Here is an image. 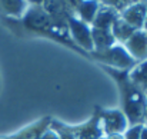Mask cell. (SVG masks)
Masks as SVG:
<instances>
[{
  "instance_id": "obj_10",
  "label": "cell",
  "mask_w": 147,
  "mask_h": 139,
  "mask_svg": "<svg viewBox=\"0 0 147 139\" xmlns=\"http://www.w3.org/2000/svg\"><path fill=\"white\" fill-rule=\"evenodd\" d=\"M119 19V12L114 10L113 7L110 6H106V4H101L100 3V7H98L97 13L92 22V27H96V29H103V30H110L113 23Z\"/></svg>"
},
{
  "instance_id": "obj_7",
  "label": "cell",
  "mask_w": 147,
  "mask_h": 139,
  "mask_svg": "<svg viewBox=\"0 0 147 139\" xmlns=\"http://www.w3.org/2000/svg\"><path fill=\"white\" fill-rule=\"evenodd\" d=\"M100 110L101 108L96 106L94 113L92 115V118L82 123V125H76V126H70V131L73 132L76 139H103V131H101V125H100Z\"/></svg>"
},
{
  "instance_id": "obj_6",
  "label": "cell",
  "mask_w": 147,
  "mask_h": 139,
  "mask_svg": "<svg viewBox=\"0 0 147 139\" xmlns=\"http://www.w3.org/2000/svg\"><path fill=\"white\" fill-rule=\"evenodd\" d=\"M100 125L103 135H116L123 132L129 128V122L126 115L121 109H101L100 110Z\"/></svg>"
},
{
  "instance_id": "obj_25",
  "label": "cell",
  "mask_w": 147,
  "mask_h": 139,
  "mask_svg": "<svg viewBox=\"0 0 147 139\" xmlns=\"http://www.w3.org/2000/svg\"><path fill=\"white\" fill-rule=\"evenodd\" d=\"M144 123H147V106H146V112H144Z\"/></svg>"
},
{
  "instance_id": "obj_20",
  "label": "cell",
  "mask_w": 147,
  "mask_h": 139,
  "mask_svg": "<svg viewBox=\"0 0 147 139\" xmlns=\"http://www.w3.org/2000/svg\"><path fill=\"white\" fill-rule=\"evenodd\" d=\"M39 139H59V136H57V134L53 131V129H46L43 134H42V136Z\"/></svg>"
},
{
  "instance_id": "obj_9",
  "label": "cell",
  "mask_w": 147,
  "mask_h": 139,
  "mask_svg": "<svg viewBox=\"0 0 147 139\" xmlns=\"http://www.w3.org/2000/svg\"><path fill=\"white\" fill-rule=\"evenodd\" d=\"M146 14H147V1L131 4V6L126 7L124 10H121L119 13L120 19L124 20L127 25L133 26L136 30H140L143 27Z\"/></svg>"
},
{
  "instance_id": "obj_26",
  "label": "cell",
  "mask_w": 147,
  "mask_h": 139,
  "mask_svg": "<svg viewBox=\"0 0 147 139\" xmlns=\"http://www.w3.org/2000/svg\"><path fill=\"white\" fill-rule=\"evenodd\" d=\"M0 139H7V138H0Z\"/></svg>"
},
{
  "instance_id": "obj_23",
  "label": "cell",
  "mask_w": 147,
  "mask_h": 139,
  "mask_svg": "<svg viewBox=\"0 0 147 139\" xmlns=\"http://www.w3.org/2000/svg\"><path fill=\"white\" fill-rule=\"evenodd\" d=\"M140 139H147V126L143 125V129H142V134H140Z\"/></svg>"
},
{
  "instance_id": "obj_8",
  "label": "cell",
  "mask_w": 147,
  "mask_h": 139,
  "mask_svg": "<svg viewBox=\"0 0 147 139\" xmlns=\"http://www.w3.org/2000/svg\"><path fill=\"white\" fill-rule=\"evenodd\" d=\"M123 46L137 63L147 60V35L142 29L136 30Z\"/></svg>"
},
{
  "instance_id": "obj_5",
  "label": "cell",
  "mask_w": 147,
  "mask_h": 139,
  "mask_svg": "<svg viewBox=\"0 0 147 139\" xmlns=\"http://www.w3.org/2000/svg\"><path fill=\"white\" fill-rule=\"evenodd\" d=\"M67 32L70 39L74 42V45L86 52L90 57V53L93 52V40H92V27L77 19L76 16H71L67 22Z\"/></svg>"
},
{
  "instance_id": "obj_12",
  "label": "cell",
  "mask_w": 147,
  "mask_h": 139,
  "mask_svg": "<svg viewBox=\"0 0 147 139\" xmlns=\"http://www.w3.org/2000/svg\"><path fill=\"white\" fill-rule=\"evenodd\" d=\"M29 4L26 0H0V13L4 17L22 19Z\"/></svg>"
},
{
  "instance_id": "obj_24",
  "label": "cell",
  "mask_w": 147,
  "mask_h": 139,
  "mask_svg": "<svg viewBox=\"0 0 147 139\" xmlns=\"http://www.w3.org/2000/svg\"><path fill=\"white\" fill-rule=\"evenodd\" d=\"M142 30L147 35V14H146V19H144V23H143V27H142Z\"/></svg>"
},
{
  "instance_id": "obj_14",
  "label": "cell",
  "mask_w": 147,
  "mask_h": 139,
  "mask_svg": "<svg viewBox=\"0 0 147 139\" xmlns=\"http://www.w3.org/2000/svg\"><path fill=\"white\" fill-rule=\"evenodd\" d=\"M100 7V0H83L74 12V16L84 22L86 25H92L96 13Z\"/></svg>"
},
{
  "instance_id": "obj_22",
  "label": "cell",
  "mask_w": 147,
  "mask_h": 139,
  "mask_svg": "<svg viewBox=\"0 0 147 139\" xmlns=\"http://www.w3.org/2000/svg\"><path fill=\"white\" fill-rule=\"evenodd\" d=\"M103 139H123V135H120V134H116V135H106V136H103Z\"/></svg>"
},
{
  "instance_id": "obj_15",
  "label": "cell",
  "mask_w": 147,
  "mask_h": 139,
  "mask_svg": "<svg viewBox=\"0 0 147 139\" xmlns=\"http://www.w3.org/2000/svg\"><path fill=\"white\" fill-rule=\"evenodd\" d=\"M129 78L147 96V60L139 62L131 70H129Z\"/></svg>"
},
{
  "instance_id": "obj_1",
  "label": "cell",
  "mask_w": 147,
  "mask_h": 139,
  "mask_svg": "<svg viewBox=\"0 0 147 139\" xmlns=\"http://www.w3.org/2000/svg\"><path fill=\"white\" fill-rule=\"evenodd\" d=\"M100 67L114 79L120 92L121 112L126 115L129 125H144L147 96L130 80L129 70H119L104 65H100Z\"/></svg>"
},
{
  "instance_id": "obj_27",
  "label": "cell",
  "mask_w": 147,
  "mask_h": 139,
  "mask_svg": "<svg viewBox=\"0 0 147 139\" xmlns=\"http://www.w3.org/2000/svg\"><path fill=\"white\" fill-rule=\"evenodd\" d=\"M144 125H146V126H147V123H144Z\"/></svg>"
},
{
  "instance_id": "obj_19",
  "label": "cell",
  "mask_w": 147,
  "mask_h": 139,
  "mask_svg": "<svg viewBox=\"0 0 147 139\" xmlns=\"http://www.w3.org/2000/svg\"><path fill=\"white\" fill-rule=\"evenodd\" d=\"M143 125H129V128L123 132V139H140Z\"/></svg>"
},
{
  "instance_id": "obj_4",
  "label": "cell",
  "mask_w": 147,
  "mask_h": 139,
  "mask_svg": "<svg viewBox=\"0 0 147 139\" xmlns=\"http://www.w3.org/2000/svg\"><path fill=\"white\" fill-rule=\"evenodd\" d=\"M42 7L47 13L54 30L61 33V35H69V32H67V22L74 14L69 9L66 0H45Z\"/></svg>"
},
{
  "instance_id": "obj_18",
  "label": "cell",
  "mask_w": 147,
  "mask_h": 139,
  "mask_svg": "<svg viewBox=\"0 0 147 139\" xmlns=\"http://www.w3.org/2000/svg\"><path fill=\"white\" fill-rule=\"evenodd\" d=\"M142 1H147V0H100L101 4H106V6H110L113 7L114 10H117L119 13L121 10H124L126 7L131 6V4H136V3H142Z\"/></svg>"
},
{
  "instance_id": "obj_13",
  "label": "cell",
  "mask_w": 147,
  "mask_h": 139,
  "mask_svg": "<svg viewBox=\"0 0 147 139\" xmlns=\"http://www.w3.org/2000/svg\"><path fill=\"white\" fill-rule=\"evenodd\" d=\"M50 122H51L50 118H43L42 121H37L32 126L24 128L19 134L11 135V136H7V139H39L46 129H49Z\"/></svg>"
},
{
  "instance_id": "obj_3",
  "label": "cell",
  "mask_w": 147,
  "mask_h": 139,
  "mask_svg": "<svg viewBox=\"0 0 147 139\" xmlns=\"http://www.w3.org/2000/svg\"><path fill=\"white\" fill-rule=\"evenodd\" d=\"M90 57L97 60L100 65L113 67V69H119V70H131L137 62L130 56V53L126 50V47L120 43H116L110 49L104 50V52H92Z\"/></svg>"
},
{
  "instance_id": "obj_21",
  "label": "cell",
  "mask_w": 147,
  "mask_h": 139,
  "mask_svg": "<svg viewBox=\"0 0 147 139\" xmlns=\"http://www.w3.org/2000/svg\"><path fill=\"white\" fill-rule=\"evenodd\" d=\"M26 3L29 6H43L45 0H26Z\"/></svg>"
},
{
  "instance_id": "obj_17",
  "label": "cell",
  "mask_w": 147,
  "mask_h": 139,
  "mask_svg": "<svg viewBox=\"0 0 147 139\" xmlns=\"http://www.w3.org/2000/svg\"><path fill=\"white\" fill-rule=\"evenodd\" d=\"M49 128L53 129L57 134L59 139H76L74 135H73V132L70 131V126L69 125H64V123H61V122H59L56 119H51Z\"/></svg>"
},
{
  "instance_id": "obj_2",
  "label": "cell",
  "mask_w": 147,
  "mask_h": 139,
  "mask_svg": "<svg viewBox=\"0 0 147 139\" xmlns=\"http://www.w3.org/2000/svg\"><path fill=\"white\" fill-rule=\"evenodd\" d=\"M19 20H20L22 29L26 33H30L33 36H43L47 39H53L61 45H66L71 50H76L80 55L89 57V55L86 52H83L82 49H79L74 45V42L70 39L69 35H61L54 30L47 13L45 12V9L42 6H29L27 10L24 12V14L22 16V19H19Z\"/></svg>"
},
{
  "instance_id": "obj_16",
  "label": "cell",
  "mask_w": 147,
  "mask_h": 139,
  "mask_svg": "<svg viewBox=\"0 0 147 139\" xmlns=\"http://www.w3.org/2000/svg\"><path fill=\"white\" fill-rule=\"evenodd\" d=\"M110 32H111V35L114 36V39H116V42H117V43L124 45V43L129 40V37L136 32V29H134L133 26L127 25V23H126L124 20H121V19H120V16H119V19L113 23V26H111Z\"/></svg>"
},
{
  "instance_id": "obj_11",
  "label": "cell",
  "mask_w": 147,
  "mask_h": 139,
  "mask_svg": "<svg viewBox=\"0 0 147 139\" xmlns=\"http://www.w3.org/2000/svg\"><path fill=\"white\" fill-rule=\"evenodd\" d=\"M92 40H93V52H97V53L104 52L117 43L110 30H103L96 27H92Z\"/></svg>"
}]
</instances>
